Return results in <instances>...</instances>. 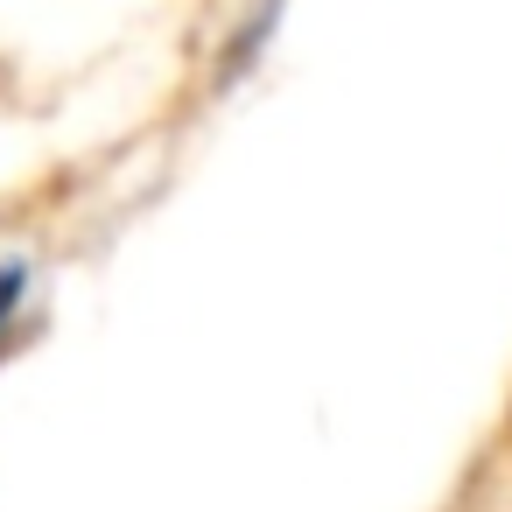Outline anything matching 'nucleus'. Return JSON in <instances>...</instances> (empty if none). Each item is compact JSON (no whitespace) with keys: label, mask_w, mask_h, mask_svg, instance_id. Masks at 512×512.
I'll use <instances>...</instances> for the list:
<instances>
[{"label":"nucleus","mask_w":512,"mask_h":512,"mask_svg":"<svg viewBox=\"0 0 512 512\" xmlns=\"http://www.w3.org/2000/svg\"><path fill=\"white\" fill-rule=\"evenodd\" d=\"M15 309H22V267H8V260H0V344H8Z\"/></svg>","instance_id":"f257e3e1"}]
</instances>
